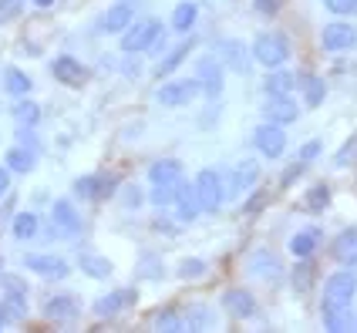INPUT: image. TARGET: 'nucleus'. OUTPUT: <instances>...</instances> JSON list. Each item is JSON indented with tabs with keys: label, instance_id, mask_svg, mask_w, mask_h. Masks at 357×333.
<instances>
[{
	"label": "nucleus",
	"instance_id": "412c9836",
	"mask_svg": "<svg viewBox=\"0 0 357 333\" xmlns=\"http://www.w3.org/2000/svg\"><path fill=\"white\" fill-rule=\"evenodd\" d=\"M44 313L51 320H75L78 316V300L75 296H51L44 303Z\"/></svg>",
	"mask_w": 357,
	"mask_h": 333
},
{
	"label": "nucleus",
	"instance_id": "a878e982",
	"mask_svg": "<svg viewBox=\"0 0 357 333\" xmlns=\"http://www.w3.org/2000/svg\"><path fill=\"white\" fill-rule=\"evenodd\" d=\"M34 162H38V158H34L31 148L14 145V148L7 152V169H10V172H31V169H34Z\"/></svg>",
	"mask_w": 357,
	"mask_h": 333
},
{
	"label": "nucleus",
	"instance_id": "c9c22d12",
	"mask_svg": "<svg viewBox=\"0 0 357 333\" xmlns=\"http://www.w3.org/2000/svg\"><path fill=\"white\" fill-rule=\"evenodd\" d=\"M310 279H314V263H310V256H303L300 266L294 270V286H297V290H307Z\"/></svg>",
	"mask_w": 357,
	"mask_h": 333
},
{
	"label": "nucleus",
	"instance_id": "4c0bfd02",
	"mask_svg": "<svg viewBox=\"0 0 357 333\" xmlns=\"http://www.w3.org/2000/svg\"><path fill=\"white\" fill-rule=\"evenodd\" d=\"M213 320H209V310L206 307H196V310H189V320H185V327L189 330H206Z\"/></svg>",
	"mask_w": 357,
	"mask_h": 333
},
{
	"label": "nucleus",
	"instance_id": "8fccbe9b",
	"mask_svg": "<svg viewBox=\"0 0 357 333\" xmlns=\"http://www.w3.org/2000/svg\"><path fill=\"white\" fill-rule=\"evenodd\" d=\"M0 270H3V259H0Z\"/></svg>",
	"mask_w": 357,
	"mask_h": 333
},
{
	"label": "nucleus",
	"instance_id": "b1692460",
	"mask_svg": "<svg viewBox=\"0 0 357 333\" xmlns=\"http://www.w3.org/2000/svg\"><path fill=\"white\" fill-rule=\"evenodd\" d=\"M317 242H320V233L317 229H303V233H297L294 239H290V253L294 256H314V249H317Z\"/></svg>",
	"mask_w": 357,
	"mask_h": 333
},
{
	"label": "nucleus",
	"instance_id": "09e8293b",
	"mask_svg": "<svg viewBox=\"0 0 357 333\" xmlns=\"http://www.w3.org/2000/svg\"><path fill=\"white\" fill-rule=\"evenodd\" d=\"M34 3H38V7H51L54 0H34Z\"/></svg>",
	"mask_w": 357,
	"mask_h": 333
},
{
	"label": "nucleus",
	"instance_id": "aec40b11",
	"mask_svg": "<svg viewBox=\"0 0 357 333\" xmlns=\"http://www.w3.org/2000/svg\"><path fill=\"white\" fill-rule=\"evenodd\" d=\"M125 27H132V7H128V3L112 7V10L101 17V31H105V34H121Z\"/></svg>",
	"mask_w": 357,
	"mask_h": 333
},
{
	"label": "nucleus",
	"instance_id": "20e7f679",
	"mask_svg": "<svg viewBox=\"0 0 357 333\" xmlns=\"http://www.w3.org/2000/svg\"><path fill=\"white\" fill-rule=\"evenodd\" d=\"M287 54H290V47H287V40L280 34H259L253 40V58L259 64H266V68H280L287 61Z\"/></svg>",
	"mask_w": 357,
	"mask_h": 333
},
{
	"label": "nucleus",
	"instance_id": "f3484780",
	"mask_svg": "<svg viewBox=\"0 0 357 333\" xmlns=\"http://www.w3.org/2000/svg\"><path fill=\"white\" fill-rule=\"evenodd\" d=\"M149 178H152V185L178 182V178H182V162H178V158H162V162H155V165L149 169Z\"/></svg>",
	"mask_w": 357,
	"mask_h": 333
},
{
	"label": "nucleus",
	"instance_id": "5701e85b",
	"mask_svg": "<svg viewBox=\"0 0 357 333\" xmlns=\"http://www.w3.org/2000/svg\"><path fill=\"white\" fill-rule=\"evenodd\" d=\"M219 54H222V61L233 68V71H239V75H246V54H243V44H236V40H222L219 44Z\"/></svg>",
	"mask_w": 357,
	"mask_h": 333
},
{
	"label": "nucleus",
	"instance_id": "473e14b6",
	"mask_svg": "<svg viewBox=\"0 0 357 333\" xmlns=\"http://www.w3.org/2000/svg\"><path fill=\"white\" fill-rule=\"evenodd\" d=\"M81 270L95 279H105V276H112V263L105 256H81Z\"/></svg>",
	"mask_w": 357,
	"mask_h": 333
},
{
	"label": "nucleus",
	"instance_id": "72a5a7b5",
	"mask_svg": "<svg viewBox=\"0 0 357 333\" xmlns=\"http://www.w3.org/2000/svg\"><path fill=\"white\" fill-rule=\"evenodd\" d=\"M250 270H253L257 276H280V263L270 253H257L253 256V263H250Z\"/></svg>",
	"mask_w": 357,
	"mask_h": 333
},
{
	"label": "nucleus",
	"instance_id": "7ed1b4c3",
	"mask_svg": "<svg viewBox=\"0 0 357 333\" xmlns=\"http://www.w3.org/2000/svg\"><path fill=\"white\" fill-rule=\"evenodd\" d=\"M196 199H199V209H206V212H216L219 206H222V178L213 172V169H202L196 176Z\"/></svg>",
	"mask_w": 357,
	"mask_h": 333
},
{
	"label": "nucleus",
	"instance_id": "49530a36",
	"mask_svg": "<svg viewBox=\"0 0 357 333\" xmlns=\"http://www.w3.org/2000/svg\"><path fill=\"white\" fill-rule=\"evenodd\" d=\"M7 189H10V172H7V169L0 165V196H3Z\"/></svg>",
	"mask_w": 357,
	"mask_h": 333
},
{
	"label": "nucleus",
	"instance_id": "2f4dec72",
	"mask_svg": "<svg viewBox=\"0 0 357 333\" xmlns=\"http://www.w3.org/2000/svg\"><path fill=\"white\" fill-rule=\"evenodd\" d=\"M38 233H40V222L34 212H20V216L14 219V235H17V239H34Z\"/></svg>",
	"mask_w": 357,
	"mask_h": 333
},
{
	"label": "nucleus",
	"instance_id": "2eb2a0df",
	"mask_svg": "<svg viewBox=\"0 0 357 333\" xmlns=\"http://www.w3.org/2000/svg\"><path fill=\"white\" fill-rule=\"evenodd\" d=\"M135 300H139V293H135V290H115V293L101 296L98 303H95V313H98V316H115V313H121L125 307H132Z\"/></svg>",
	"mask_w": 357,
	"mask_h": 333
},
{
	"label": "nucleus",
	"instance_id": "f8f14e48",
	"mask_svg": "<svg viewBox=\"0 0 357 333\" xmlns=\"http://www.w3.org/2000/svg\"><path fill=\"white\" fill-rule=\"evenodd\" d=\"M115 178L112 176H88V178H78V185H75V192L81 199H108L115 192Z\"/></svg>",
	"mask_w": 357,
	"mask_h": 333
},
{
	"label": "nucleus",
	"instance_id": "1a4fd4ad",
	"mask_svg": "<svg viewBox=\"0 0 357 333\" xmlns=\"http://www.w3.org/2000/svg\"><path fill=\"white\" fill-rule=\"evenodd\" d=\"M263 115H266V121H273V125H290V121H297L300 108L290 95H270V101L263 104Z\"/></svg>",
	"mask_w": 357,
	"mask_h": 333
},
{
	"label": "nucleus",
	"instance_id": "58836bf2",
	"mask_svg": "<svg viewBox=\"0 0 357 333\" xmlns=\"http://www.w3.org/2000/svg\"><path fill=\"white\" fill-rule=\"evenodd\" d=\"M155 327H159V330H178V327H182V320H178L176 310H169V307H165V310H159V316H155Z\"/></svg>",
	"mask_w": 357,
	"mask_h": 333
},
{
	"label": "nucleus",
	"instance_id": "79ce46f5",
	"mask_svg": "<svg viewBox=\"0 0 357 333\" xmlns=\"http://www.w3.org/2000/svg\"><path fill=\"white\" fill-rule=\"evenodd\" d=\"M317 155H320V141L317 138H314V141H307V145L300 148V158H303V162H310V158H317Z\"/></svg>",
	"mask_w": 357,
	"mask_h": 333
},
{
	"label": "nucleus",
	"instance_id": "c85d7f7f",
	"mask_svg": "<svg viewBox=\"0 0 357 333\" xmlns=\"http://www.w3.org/2000/svg\"><path fill=\"white\" fill-rule=\"evenodd\" d=\"M300 84H303V98H307V104H310V108H320V104H324V95H327L324 81L314 78V75H307V78H300Z\"/></svg>",
	"mask_w": 357,
	"mask_h": 333
},
{
	"label": "nucleus",
	"instance_id": "39448f33",
	"mask_svg": "<svg viewBox=\"0 0 357 333\" xmlns=\"http://www.w3.org/2000/svg\"><path fill=\"white\" fill-rule=\"evenodd\" d=\"M199 71V88H202V98L216 101L222 95V64L216 58H199L196 64Z\"/></svg>",
	"mask_w": 357,
	"mask_h": 333
},
{
	"label": "nucleus",
	"instance_id": "f704fd0d",
	"mask_svg": "<svg viewBox=\"0 0 357 333\" xmlns=\"http://www.w3.org/2000/svg\"><path fill=\"white\" fill-rule=\"evenodd\" d=\"M182 182V178H178ZM178 182H169V185H155L152 192V206H162V209H172V202L178 196Z\"/></svg>",
	"mask_w": 357,
	"mask_h": 333
},
{
	"label": "nucleus",
	"instance_id": "bb28decb",
	"mask_svg": "<svg viewBox=\"0 0 357 333\" xmlns=\"http://www.w3.org/2000/svg\"><path fill=\"white\" fill-rule=\"evenodd\" d=\"M14 121L24 125V128H34L40 121V104L38 101H17L14 104Z\"/></svg>",
	"mask_w": 357,
	"mask_h": 333
},
{
	"label": "nucleus",
	"instance_id": "6ab92c4d",
	"mask_svg": "<svg viewBox=\"0 0 357 333\" xmlns=\"http://www.w3.org/2000/svg\"><path fill=\"white\" fill-rule=\"evenodd\" d=\"M334 259L344 266H357V229H347L334 239Z\"/></svg>",
	"mask_w": 357,
	"mask_h": 333
},
{
	"label": "nucleus",
	"instance_id": "7c9ffc66",
	"mask_svg": "<svg viewBox=\"0 0 357 333\" xmlns=\"http://www.w3.org/2000/svg\"><path fill=\"white\" fill-rule=\"evenodd\" d=\"M196 14H199V7L192 3V0L178 3V7H176V14H172V27H176V31H189V27L196 24Z\"/></svg>",
	"mask_w": 357,
	"mask_h": 333
},
{
	"label": "nucleus",
	"instance_id": "9d476101",
	"mask_svg": "<svg viewBox=\"0 0 357 333\" xmlns=\"http://www.w3.org/2000/svg\"><path fill=\"white\" fill-rule=\"evenodd\" d=\"M51 71H54V78H58L61 84H71V88H78V84L88 81V68H84L81 61L68 58V54H61V58L51 64Z\"/></svg>",
	"mask_w": 357,
	"mask_h": 333
},
{
	"label": "nucleus",
	"instance_id": "c03bdc74",
	"mask_svg": "<svg viewBox=\"0 0 357 333\" xmlns=\"http://www.w3.org/2000/svg\"><path fill=\"white\" fill-rule=\"evenodd\" d=\"M17 7H20V0H0V20L17 14Z\"/></svg>",
	"mask_w": 357,
	"mask_h": 333
},
{
	"label": "nucleus",
	"instance_id": "cd10ccee",
	"mask_svg": "<svg viewBox=\"0 0 357 333\" xmlns=\"http://www.w3.org/2000/svg\"><path fill=\"white\" fill-rule=\"evenodd\" d=\"M196 44H199V40H182V44L176 47V51H172V54H169V58H165V61L159 64V71H155V75H162V78H165V75H172V71H176L178 64L185 61V54H189V51L196 47Z\"/></svg>",
	"mask_w": 357,
	"mask_h": 333
},
{
	"label": "nucleus",
	"instance_id": "f03ea898",
	"mask_svg": "<svg viewBox=\"0 0 357 333\" xmlns=\"http://www.w3.org/2000/svg\"><path fill=\"white\" fill-rule=\"evenodd\" d=\"M162 38V24L159 20H139L135 27H128L125 34H121V51H128V54H139L145 47H152L155 40Z\"/></svg>",
	"mask_w": 357,
	"mask_h": 333
},
{
	"label": "nucleus",
	"instance_id": "37998d69",
	"mask_svg": "<svg viewBox=\"0 0 357 333\" xmlns=\"http://www.w3.org/2000/svg\"><path fill=\"white\" fill-rule=\"evenodd\" d=\"M257 10L259 14H266V17H273L280 10V0H257Z\"/></svg>",
	"mask_w": 357,
	"mask_h": 333
},
{
	"label": "nucleus",
	"instance_id": "ddd939ff",
	"mask_svg": "<svg viewBox=\"0 0 357 333\" xmlns=\"http://www.w3.org/2000/svg\"><path fill=\"white\" fill-rule=\"evenodd\" d=\"M233 182L222 189V196H239L243 189H250V185H257V178H259V165L250 158V162H239L236 165V172H233Z\"/></svg>",
	"mask_w": 357,
	"mask_h": 333
},
{
	"label": "nucleus",
	"instance_id": "423d86ee",
	"mask_svg": "<svg viewBox=\"0 0 357 333\" xmlns=\"http://www.w3.org/2000/svg\"><path fill=\"white\" fill-rule=\"evenodd\" d=\"M155 98L165 108H182V104H189L192 98H199V81H169V84L159 88Z\"/></svg>",
	"mask_w": 357,
	"mask_h": 333
},
{
	"label": "nucleus",
	"instance_id": "de8ad7c7",
	"mask_svg": "<svg viewBox=\"0 0 357 333\" xmlns=\"http://www.w3.org/2000/svg\"><path fill=\"white\" fill-rule=\"evenodd\" d=\"M125 196H128V202H132V209H135V206H139V192H135V189H128V192H125Z\"/></svg>",
	"mask_w": 357,
	"mask_h": 333
},
{
	"label": "nucleus",
	"instance_id": "0eeeda50",
	"mask_svg": "<svg viewBox=\"0 0 357 333\" xmlns=\"http://www.w3.org/2000/svg\"><path fill=\"white\" fill-rule=\"evenodd\" d=\"M253 141H257V148L263 152L266 158H280L287 152V135H283V128L280 125H259L257 132H253Z\"/></svg>",
	"mask_w": 357,
	"mask_h": 333
},
{
	"label": "nucleus",
	"instance_id": "9b49d317",
	"mask_svg": "<svg viewBox=\"0 0 357 333\" xmlns=\"http://www.w3.org/2000/svg\"><path fill=\"white\" fill-rule=\"evenodd\" d=\"M357 44V31L351 24H327L324 27V47L327 51H351Z\"/></svg>",
	"mask_w": 357,
	"mask_h": 333
},
{
	"label": "nucleus",
	"instance_id": "e433bc0d",
	"mask_svg": "<svg viewBox=\"0 0 357 333\" xmlns=\"http://www.w3.org/2000/svg\"><path fill=\"white\" fill-rule=\"evenodd\" d=\"M307 206H310V209H327V206H331V189H327V185H317V189H310V192H307Z\"/></svg>",
	"mask_w": 357,
	"mask_h": 333
},
{
	"label": "nucleus",
	"instance_id": "a19ab883",
	"mask_svg": "<svg viewBox=\"0 0 357 333\" xmlns=\"http://www.w3.org/2000/svg\"><path fill=\"white\" fill-rule=\"evenodd\" d=\"M202 270H206V263H202V259H185V263L178 266V276H199Z\"/></svg>",
	"mask_w": 357,
	"mask_h": 333
},
{
	"label": "nucleus",
	"instance_id": "dca6fc26",
	"mask_svg": "<svg viewBox=\"0 0 357 333\" xmlns=\"http://www.w3.org/2000/svg\"><path fill=\"white\" fill-rule=\"evenodd\" d=\"M172 212H176L182 222H192V219L202 212V209H199V199H196V189H192V185L178 182V196H176V202H172Z\"/></svg>",
	"mask_w": 357,
	"mask_h": 333
},
{
	"label": "nucleus",
	"instance_id": "393cba45",
	"mask_svg": "<svg viewBox=\"0 0 357 333\" xmlns=\"http://www.w3.org/2000/svg\"><path fill=\"white\" fill-rule=\"evenodd\" d=\"M3 88H7L14 98H24V95L31 91V78H27L24 71H17V68H7V71H3Z\"/></svg>",
	"mask_w": 357,
	"mask_h": 333
},
{
	"label": "nucleus",
	"instance_id": "a18cd8bd",
	"mask_svg": "<svg viewBox=\"0 0 357 333\" xmlns=\"http://www.w3.org/2000/svg\"><path fill=\"white\" fill-rule=\"evenodd\" d=\"M263 202H266V196H263V192H259V196H253L250 202H246V212H259V209H263Z\"/></svg>",
	"mask_w": 357,
	"mask_h": 333
},
{
	"label": "nucleus",
	"instance_id": "4be33fe9",
	"mask_svg": "<svg viewBox=\"0 0 357 333\" xmlns=\"http://www.w3.org/2000/svg\"><path fill=\"white\" fill-rule=\"evenodd\" d=\"M24 316H27L24 293H20V290H10V293L3 296V303H0V320L7 323V320H24Z\"/></svg>",
	"mask_w": 357,
	"mask_h": 333
},
{
	"label": "nucleus",
	"instance_id": "ea45409f",
	"mask_svg": "<svg viewBox=\"0 0 357 333\" xmlns=\"http://www.w3.org/2000/svg\"><path fill=\"white\" fill-rule=\"evenodd\" d=\"M324 3H327V10H334L337 17H347V14L357 10V0H324Z\"/></svg>",
	"mask_w": 357,
	"mask_h": 333
},
{
	"label": "nucleus",
	"instance_id": "6e6552de",
	"mask_svg": "<svg viewBox=\"0 0 357 333\" xmlns=\"http://www.w3.org/2000/svg\"><path fill=\"white\" fill-rule=\"evenodd\" d=\"M24 263H27L31 273L44 276V279H64L68 276V259H61V256L31 253V256H24Z\"/></svg>",
	"mask_w": 357,
	"mask_h": 333
},
{
	"label": "nucleus",
	"instance_id": "4468645a",
	"mask_svg": "<svg viewBox=\"0 0 357 333\" xmlns=\"http://www.w3.org/2000/svg\"><path fill=\"white\" fill-rule=\"evenodd\" d=\"M222 307L229 310L233 316H239V320H246V316L257 313V300H253V293L250 290H229V293H222Z\"/></svg>",
	"mask_w": 357,
	"mask_h": 333
},
{
	"label": "nucleus",
	"instance_id": "a211bd4d",
	"mask_svg": "<svg viewBox=\"0 0 357 333\" xmlns=\"http://www.w3.org/2000/svg\"><path fill=\"white\" fill-rule=\"evenodd\" d=\"M54 222H58V229L61 235H78L81 233V219L78 212H75V206L71 202H54Z\"/></svg>",
	"mask_w": 357,
	"mask_h": 333
},
{
	"label": "nucleus",
	"instance_id": "c756f323",
	"mask_svg": "<svg viewBox=\"0 0 357 333\" xmlns=\"http://www.w3.org/2000/svg\"><path fill=\"white\" fill-rule=\"evenodd\" d=\"M294 84H297L294 71H273V75L266 78V91H270V95H290Z\"/></svg>",
	"mask_w": 357,
	"mask_h": 333
},
{
	"label": "nucleus",
	"instance_id": "3c124183",
	"mask_svg": "<svg viewBox=\"0 0 357 333\" xmlns=\"http://www.w3.org/2000/svg\"><path fill=\"white\" fill-rule=\"evenodd\" d=\"M0 327H3V320H0Z\"/></svg>",
	"mask_w": 357,
	"mask_h": 333
},
{
	"label": "nucleus",
	"instance_id": "f257e3e1",
	"mask_svg": "<svg viewBox=\"0 0 357 333\" xmlns=\"http://www.w3.org/2000/svg\"><path fill=\"white\" fill-rule=\"evenodd\" d=\"M357 296V276L354 273H334L324 286V313L351 307V300Z\"/></svg>",
	"mask_w": 357,
	"mask_h": 333
}]
</instances>
